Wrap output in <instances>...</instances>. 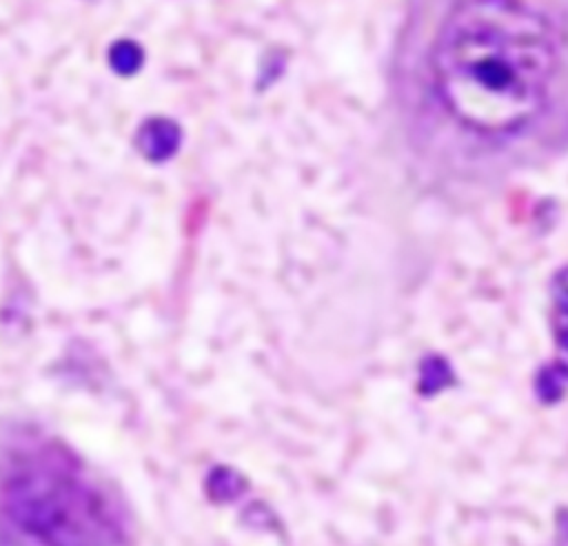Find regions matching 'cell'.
I'll return each mask as SVG.
<instances>
[{"mask_svg":"<svg viewBox=\"0 0 568 546\" xmlns=\"http://www.w3.org/2000/svg\"><path fill=\"white\" fill-rule=\"evenodd\" d=\"M555 300L564 313H568V269H564L555 280Z\"/></svg>","mask_w":568,"mask_h":546,"instance_id":"obj_4","label":"cell"},{"mask_svg":"<svg viewBox=\"0 0 568 546\" xmlns=\"http://www.w3.org/2000/svg\"><path fill=\"white\" fill-rule=\"evenodd\" d=\"M109 60H111V67L118 71V73H124V75H131L140 69L142 64V51L135 42L131 40H120L118 44L111 47L109 51Z\"/></svg>","mask_w":568,"mask_h":546,"instance_id":"obj_3","label":"cell"},{"mask_svg":"<svg viewBox=\"0 0 568 546\" xmlns=\"http://www.w3.org/2000/svg\"><path fill=\"white\" fill-rule=\"evenodd\" d=\"M559 364L568 373V331H564L559 337Z\"/></svg>","mask_w":568,"mask_h":546,"instance_id":"obj_5","label":"cell"},{"mask_svg":"<svg viewBox=\"0 0 568 546\" xmlns=\"http://www.w3.org/2000/svg\"><path fill=\"white\" fill-rule=\"evenodd\" d=\"M448 113L479 133L530 122L555 73L552 31L524 0H466L444 22L433 51Z\"/></svg>","mask_w":568,"mask_h":546,"instance_id":"obj_1","label":"cell"},{"mask_svg":"<svg viewBox=\"0 0 568 546\" xmlns=\"http://www.w3.org/2000/svg\"><path fill=\"white\" fill-rule=\"evenodd\" d=\"M140 153L151 162H162L178 151L180 129L166 118H149L135 135Z\"/></svg>","mask_w":568,"mask_h":546,"instance_id":"obj_2","label":"cell"}]
</instances>
